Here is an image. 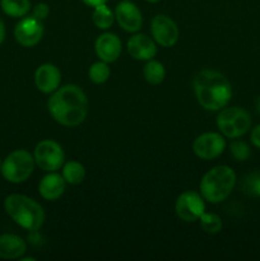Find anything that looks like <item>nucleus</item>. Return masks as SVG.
<instances>
[{
	"instance_id": "nucleus-17",
	"label": "nucleus",
	"mask_w": 260,
	"mask_h": 261,
	"mask_svg": "<svg viewBox=\"0 0 260 261\" xmlns=\"http://www.w3.org/2000/svg\"><path fill=\"white\" fill-rule=\"evenodd\" d=\"M27 242L13 233L0 234V257L5 260L20 259L25 254Z\"/></svg>"
},
{
	"instance_id": "nucleus-1",
	"label": "nucleus",
	"mask_w": 260,
	"mask_h": 261,
	"mask_svg": "<svg viewBox=\"0 0 260 261\" xmlns=\"http://www.w3.org/2000/svg\"><path fill=\"white\" fill-rule=\"evenodd\" d=\"M47 109L51 117L63 126H78L88 115V98L81 87L66 84L51 93Z\"/></svg>"
},
{
	"instance_id": "nucleus-12",
	"label": "nucleus",
	"mask_w": 260,
	"mask_h": 261,
	"mask_svg": "<svg viewBox=\"0 0 260 261\" xmlns=\"http://www.w3.org/2000/svg\"><path fill=\"white\" fill-rule=\"evenodd\" d=\"M115 19L120 27L130 33H135L142 28L143 17L139 8L130 0H122L115 8Z\"/></svg>"
},
{
	"instance_id": "nucleus-30",
	"label": "nucleus",
	"mask_w": 260,
	"mask_h": 261,
	"mask_svg": "<svg viewBox=\"0 0 260 261\" xmlns=\"http://www.w3.org/2000/svg\"><path fill=\"white\" fill-rule=\"evenodd\" d=\"M22 261H35V257H20Z\"/></svg>"
},
{
	"instance_id": "nucleus-28",
	"label": "nucleus",
	"mask_w": 260,
	"mask_h": 261,
	"mask_svg": "<svg viewBox=\"0 0 260 261\" xmlns=\"http://www.w3.org/2000/svg\"><path fill=\"white\" fill-rule=\"evenodd\" d=\"M87 7H91V8H96L101 4H106L107 0H82Z\"/></svg>"
},
{
	"instance_id": "nucleus-23",
	"label": "nucleus",
	"mask_w": 260,
	"mask_h": 261,
	"mask_svg": "<svg viewBox=\"0 0 260 261\" xmlns=\"http://www.w3.org/2000/svg\"><path fill=\"white\" fill-rule=\"evenodd\" d=\"M110 74H111V70L109 68V64L102 60L92 64L88 70L89 79L94 84H102L105 82H107V79L110 78Z\"/></svg>"
},
{
	"instance_id": "nucleus-22",
	"label": "nucleus",
	"mask_w": 260,
	"mask_h": 261,
	"mask_svg": "<svg viewBox=\"0 0 260 261\" xmlns=\"http://www.w3.org/2000/svg\"><path fill=\"white\" fill-rule=\"evenodd\" d=\"M241 190L246 195L259 198L260 196V171L247 173L241 182Z\"/></svg>"
},
{
	"instance_id": "nucleus-7",
	"label": "nucleus",
	"mask_w": 260,
	"mask_h": 261,
	"mask_svg": "<svg viewBox=\"0 0 260 261\" xmlns=\"http://www.w3.org/2000/svg\"><path fill=\"white\" fill-rule=\"evenodd\" d=\"M33 158L38 167L46 172H55L65 163V153L58 142L51 139L41 140L35 148Z\"/></svg>"
},
{
	"instance_id": "nucleus-15",
	"label": "nucleus",
	"mask_w": 260,
	"mask_h": 261,
	"mask_svg": "<svg viewBox=\"0 0 260 261\" xmlns=\"http://www.w3.org/2000/svg\"><path fill=\"white\" fill-rule=\"evenodd\" d=\"M61 83V73L54 64L46 63L38 66L35 71V84L42 93H54Z\"/></svg>"
},
{
	"instance_id": "nucleus-16",
	"label": "nucleus",
	"mask_w": 260,
	"mask_h": 261,
	"mask_svg": "<svg viewBox=\"0 0 260 261\" xmlns=\"http://www.w3.org/2000/svg\"><path fill=\"white\" fill-rule=\"evenodd\" d=\"M66 189V181L63 175L55 172H48L41 178L38 184V193L45 200L55 201L60 198Z\"/></svg>"
},
{
	"instance_id": "nucleus-19",
	"label": "nucleus",
	"mask_w": 260,
	"mask_h": 261,
	"mask_svg": "<svg viewBox=\"0 0 260 261\" xmlns=\"http://www.w3.org/2000/svg\"><path fill=\"white\" fill-rule=\"evenodd\" d=\"M3 12L12 18H23L31 10L30 0H0Z\"/></svg>"
},
{
	"instance_id": "nucleus-20",
	"label": "nucleus",
	"mask_w": 260,
	"mask_h": 261,
	"mask_svg": "<svg viewBox=\"0 0 260 261\" xmlns=\"http://www.w3.org/2000/svg\"><path fill=\"white\" fill-rule=\"evenodd\" d=\"M143 75L149 84L157 86L161 84L166 78V69L162 63L157 60H148L143 68Z\"/></svg>"
},
{
	"instance_id": "nucleus-18",
	"label": "nucleus",
	"mask_w": 260,
	"mask_h": 261,
	"mask_svg": "<svg viewBox=\"0 0 260 261\" xmlns=\"http://www.w3.org/2000/svg\"><path fill=\"white\" fill-rule=\"evenodd\" d=\"M63 177L69 185H79L83 182L86 178V168L81 162L76 161H69V162L64 163L63 167Z\"/></svg>"
},
{
	"instance_id": "nucleus-31",
	"label": "nucleus",
	"mask_w": 260,
	"mask_h": 261,
	"mask_svg": "<svg viewBox=\"0 0 260 261\" xmlns=\"http://www.w3.org/2000/svg\"><path fill=\"white\" fill-rule=\"evenodd\" d=\"M256 110L259 111V114H260V97L257 98V101H256Z\"/></svg>"
},
{
	"instance_id": "nucleus-26",
	"label": "nucleus",
	"mask_w": 260,
	"mask_h": 261,
	"mask_svg": "<svg viewBox=\"0 0 260 261\" xmlns=\"http://www.w3.org/2000/svg\"><path fill=\"white\" fill-rule=\"evenodd\" d=\"M48 13H50V9H48L47 5H46L45 3H38V4L35 5V8H33L32 17H35L36 19H38L42 22L43 19H46V17L48 15Z\"/></svg>"
},
{
	"instance_id": "nucleus-21",
	"label": "nucleus",
	"mask_w": 260,
	"mask_h": 261,
	"mask_svg": "<svg viewBox=\"0 0 260 261\" xmlns=\"http://www.w3.org/2000/svg\"><path fill=\"white\" fill-rule=\"evenodd\" d=\"M92 20L93 24L99 30H107L111 27L115 22V13L107 7L106 4H101L93 8L92 13Z\"/></svg>"
},
{
	"instance_id": "nucleus-5",
	"label": "nucleus",
	"mask_w": 260,
	"mask_h": 261,
	"mask_svg": "<svg viewBox=\"0 0 260 261\" xmlns=\"http://www.w3.org/2000/svg\"><path fill=\"white\" fill-rule=\"evenodd\" d=\"M35 165V158L28 150L17 149L3 161L0 172L8 182L22 184L31 177Z\"/></svg>"
},
{
	"instance_id": "nucleus-14",
	"label": "nucleus",
	"mask_w": 260,
	"mask_h": 261,
	"mask_svg": "<svg viewBox=\"0 0 260 261\" xmlns=\"http://www.w3.org/2000/svg\"><path fill=\"white\" fill-rule=\"evenodd\" d=\"M121 41L115 33L105 32L97 37L94 42V51L99 60L110 64L116 61L121 55Z\"/></svg>"
},
{
	"instance_id": "nucleus-27",
	"label": "nucleus",
	"mask_w": 260,
	"mask_h": 261,
	"mask_svg": "<svg viewBox=\"0 0 260 261\" xmlns=\"http://www.w3.org/2000/svg\"><path fill=\"white\" fill-rule=\"evenodd\" d=\"M250 140H251V143L255 145V147L260 149V124H257L256 126L251 130Z\"/></svg>"
},
{
	"instance_id": "nucleus-24",
	"label": "nucleus",
	"mask_w": 260,
	"mask_h": 261,
	"mask_svg": "<svg viewBox=\"0 0 260 261\" xmlns=\"http://www.w3.org/2000/svg\"><path fill=\"white\" fill-rule=\"evenodd\" d=\"M199 222H200V227L203 228V231L206 232V233H218L222 227H223L221 217L214 213H205L204 212L200 218H199Z\"/></svg>"
},
{
	"instance_id": "nucleus-33",
	"label": "nucleus",
	"mask_w": 260,
	"mask_h": 261,
	"mask_svg": "<svg viewBox=\"0 0 260 261\" xmlns=\"http://www.w3.org/2000/svg\"><path fill=\"white\" fill-rule=\"evenodd\" d=\"M2 163H3L2 162V158H0V168H2Z\"/></svg>"
},
{
	"instance_id": "nucleus-8",
	"label": "nucleus",
	"mask_w": 260,
	"mask_h": 261,
	"mask_svg": "<svg viewBox=\"0 0 260 261\" xmlns=\"http://www.w3.org/2000/svg\"><path fill=\"white\" fill-rule=\"evenodd\" d=\"M175 212L181 221L186 223L199 221L201 214L205 212V203L201 194L188 190L177 196L175 203Z\"/></svg>"
},
{
	"instance_id": "nucleus-32",
	"label": "nucleus",
	"mask_w": 260,
	"mask_h": 261,
	"mask_svg": "<svg viewBox=\"0 0 260 261\" xmlns=\"http://www.w3.org/2000/svg\"><path fill=\"white\" fill-rule=\"evenodd\" d=\"M145 2H148V3H157V2H160V0H145Z\"/></svg>"
},
{
	"instance_id": "nucleus-3",
	"label": "nucleus",
	"mask_w": 260,
	"mask_h": 261,
	"mask_svg": "<svg viewBox=\"0 0 260 261\" xmlns=\"http://www.w3.org/2000/svg\"><path fill=\"white\" fill-rule=\"evenodd\" d=\"M8 216L23 229L36 232L43 226L46 214L41 204L22 194H10L4 200Z\"/></svg>"
},
{
	"instance_id": "nucleus-29",
	"label": "nucleus",
	"mask_w": 260,
	"mask_h": 261,
	"mask_svg": "<svg viewBox=\"0 0 260 261\" xmlns=\"http://www.w3.org/2000/svg\"><path fill=\"white\" fill-rule=\"evenodd\" d=\"M4 38H5V24H4V20H3V18L0 17V45L3 43Z\"/></svg>"
},
{
	"instance_id": "nucleus-10",
	"label": "nucleus",
	"mask_w": 260,
	"mask_h": 261,
	"mask_svg": "<svg viewBox=\"0 0 260 261\" xmlns=\"http://www.w3.org/2000/svg\"><path fill=\"white\" fill-rule=\"evenodd\" d=\"M150 33L158 45L162 47H172L178 41V27L170 17L157 14L150 23Z\"/></svg>"
},
{
	"instance_id": "nucleus-11",
	"label": "nucleus",
	"mask_w": 260,
	"mask_h": 261,
	"mask_svg": "<svg viewBox=\"0 0 260 261\" xmlns=\"http://www.w3.org/2000/svg\"><path fill=\"white\" fill-rule=\"evenodd\" d=\"M43 23L35 17H23L14 28V37L23 47H33L42 40Z\"/></svg>"
},
{
	"instance_id": "nucleus-6",
	"label": "nucleus",
	"mask_w": 260,
	"mask_h": 261,
	"mask_svg": "<svg viewBox=\"0 0 260 261\" xmlns=\"http://www.w3.org/2000/svg\"><path fill=\"white\" fill-rule=\"evenodd\" d=\"M217 126L223 137L237 139L246 134L251 127V116L241 107H224L219 110Z\"/></svg>"
},
{
	"instance_id": "nucleus-9",
	"label": "nucleus",
	"mask_w": 260,
	"mask_h": 261,
	"mask_svg": "<svg viewBox=\"0 0 260 261\" xmlns=\"http://www.w3.org/2000/svg\"><path fill=\"white\" fill-rule=\"evenodd\" d=\"M224 149H226V139L219 133H203L193 143V152L200 160H214L219 157Z\"/></svg>"
},
{
	"instance_id": "nucleus-13",
	"label": "nucleus",
	"mask_w": 260,
	"mask_h": 261,
	"mask_svg": "<svg viewBox=\"0 0 260 261\" xmlns=\"http://www.w3.org/2000/svg\"><path fill=\"white\" fill-rule=\"evenodd\" d=\"M127 53L130 54L133 59L140 61L152 60L157 54V46L155 41L147 36L145 33L135 32L132 37L129 38L126 43Z\"/></svg>"
},
{
	"instance_id": "nucleus-25",
	"label": "nucleus",
	"mask_w": 260,
	"mask_h": 261,
	"mask_svg": "<svg viewBox=\"0 0 260 261\" xmlns=\"http://www.w3.org/2000/svg\"><path fill=\"white\" fill-rule=\"evenodd\" d=\"M229 153H231V155L236 161L244 162V161L249 160L250 154H251V150H250V147L247 145V143H245L244 140H233L229 144Z\"/></svg>"
},
{
	"instance_id": "nucleus-2",
	"label": "nucleus",
	"mask_w": 260,
	"mask_h": 261,
	"mask_svg": "<svg viewBox=\"0 0 260 261\" xmlns=\"http://www.w3.org/2000/svg\"><path fill=\"white\" fill-rule=\"evenodd\" d=\"M196 101L206 111H219L232 98V86L222 73L211 69L200 70L193 79Z\"/></svg>"
},
{
	"instance_id": "nucleus-4",
	"label": "nucleus",
	"mask_w": 260,
	"mask_h": 261,
	"mask_svg": "<svg viewBox=\"0 0 260 261\" xmlns=\"http://www.w3.org/2000/svg\"><path fill=\"white\" fill-rule=\"evenodd\" d=\"M236 173L228 166H216L201 177L200 194L204 200L212 204H218L231 195L236 185Z\"/></svg>"
}]
</instances>
